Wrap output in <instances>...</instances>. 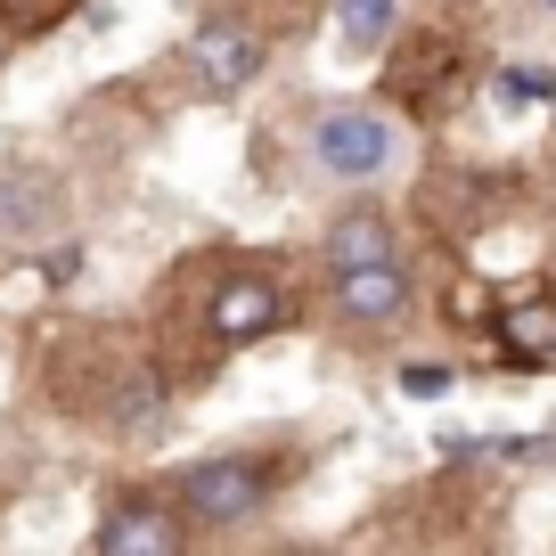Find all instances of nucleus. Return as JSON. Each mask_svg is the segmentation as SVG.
I'll list each match as a JSON object with an SVG mask.
<instances>
[{"instance_id":"obj_12","label":"nucleus","mask_w":556,"mask_h":556,"mask_svg":"<svg viewBox=\"0 0 556 556\" xmlns=\"http://www.w3.org/2000/svg\"><path fill=\"white\" fill-rule=\"evenodd\" d=\"M540 9H548V17H556V0H540Z\"/></svg>"},{"instance_id":"obj_5","label":"nucleus","mask_w":556,"mask_h":556,"mask_svg":"<svg viewBox=\"0 0 556 556\" xmlns=\"http://www.w3.org/2000/svg\"><path fill=\"white\" fill-rule=\"evenodd\" d=\"M336 312L344 319H393V312H409V270L401 262H361V270H336Z\"/></svg>"},{"instance_id":"obj_6","label":"nucleus","mask_w":556,"mask_h":556,"mask_svg":"<svg viewBox=\"0 0 556 556\" xmlns=\"http://www.w3.org/2000/svg\"><path fill=\"white\" fill-rule=\"evenodd\" d=\"M189 50H197V74H205L213 90H245L262 74V34H254V25H229L222 17V25H205Z\"/></svg>"},{"instance_id":"obj_1","label":"nucleus","mask_w":556,"mask_h":556,"mask_svg":"<svg viewBox=\"0 0 556 556\" xmlns=\"http://www.w3.org/2000/svg\"><path fill=\"white\" fill-rule=\"evenodd\" d=\"M278 483H287V458H270V451H229V458L189 467L173 500H180V516H189L197 532H229V523L262 516Z\"/></svg>"},{"instance_id":"obj_10","label":"nucleus","mask_w":556,"mask_h":556,"mask_svg":"<svg viewBox=\"0 0 556 556\" xmlns=\"http://www.w3.org/2000/svg\"><path fill=\"white\" fill-rule=\"evenodd\" d=\"M401 393H409V401H442V393H451V368H442V361H409V368H401Z\"/></svg>"},{"instance_id":"obj_8","label":"nucleus","mask_w":556,"mask_h":556,"mask_svg":"<svg viewBox=\"0 0 556 556\" xmlns=\"http://www.w3.org/2000/svg\"><path fill=\"white\" fill-rule=\"evenodd\" d=\"M491 328H500V352L516 368H540V361H556V303L540 295V303H516V312H491Z\"/></svg>"},{"instance_id":"obj_3","label":"nucleus","mask_w":556,"mask_h":556,"mask_svg":"<svg viewBox=\"0 0 556 556\" xmlns=\"http://www.w3.org/2000/svg\"><path fill=\"white\" fill-rule=\"evenodd\" d=\"M312 148H319V164H328L336 180H368L393 156V131H384V115H368V106H336V115H319Z\"/></svg>"},{"instance_id":"obj_7","label":"nucleus","mask_w":556,"mask_h":556,"mask_svg":"<svg viewBox=\"0 0 556 556\" xmlns=\"http://www.w3.org/2000/svg\"><path fill=\"white\" fill-rule=\"evenodd\" d=\"M328 262H336V270H361V262H401V238H393V222H384L377 205H352L344 222L328 229Z\"/></svg>"},{"instance_id":"obj_9","label":"nucleus","mask_w":556,"mask_h":556,"mask_svg":"<svg viewBox=\"0 0 556 556\" xmlns=\"http://www.w3.org/2000/svg\"><path fill=\"white\" fill-rule=\"evenodd\" d=\"M336 34H344V50H384L393 0H336Z\"/></svg>"},{"instance_id":"obj_11","label":"nucleus","mask_w":556,"mask_h":556,"mask_svg":"<svg viewBox=\"0 0 556 556\" xmlns=\"http://www.w3.org/2000/svg\"><path fill=\"white\" fill-rule=\"evenodd\" d=\"M500 99H548V74H523V66H507V74H500Z\"/></svg>"},{"instance_id":"obj_2","label":"nucleus","mask_w":556,"mask_h":556,"mask_svg":"<svg viewBox=\"0 0 556 556\" xmlns=\"http://www.w3.org/2000/svg\"><path fill=\"white\" fill-rule=\"evenodd\" d=\"M189 532H197V523L180 516V507H164L156 491H123V500H106L90 548H99V556H180Z\"/></svg>"},{"instance_id":"obj_4","label":"nucleus","mask_w":556,"mask_h":556,"mask_svg":"<svg viewBox=\"0 0 556 556\" xmlns=\"http://www.w3.org/2000/svg\"><path fill=\"white\" fill-rule=\"evenodd\" d=\"M205 319H213V344H254V336H270L287 319V295H278L270 278H222Z\"/></svg>"}]
</instances>
